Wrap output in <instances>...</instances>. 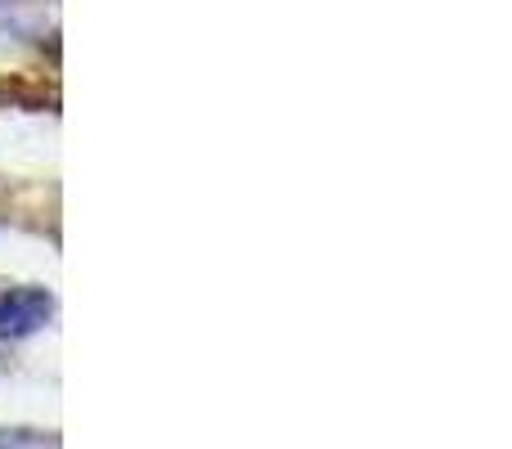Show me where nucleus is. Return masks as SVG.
Instances as JSON below:
<instances>
[{
	"label": "nucleus",
	"mask_w": 512,
	"mask_h": 449,
	"mask_svg": "<svg viewBox=\"0 0 512 449\" xmlns=\"http://www.w3.org/2000/svg\"><path fill=\"white\" fill-rule=\"evenodd\" d=\"M54 315V297L45 288H9L0 292V337L23 342L36 328H45Z\"/></svg>",
	"instance_id": "obj_1"
},
{
	"label": "nucleus",
	"mask_w": 512,
	"mask_h": 449,
	"mask_svg": "<svg viewBox=\"0 0 512 449\" xmlns=\"http://www.w3.org/2000/svg\"><path fill=\"white\" fill-rule=\"evenodd\" d=\"M0 449H63L54 432H36V427H0Z\"/></svg>",
	"instance_id": "obj_2"
}]
</instances>
